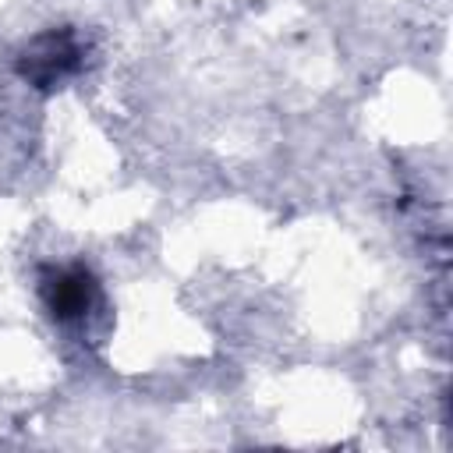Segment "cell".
<instances>
[{
  "instance_id": "1",
  "label": "cell",
  "mask_w": 453,
  "mask_h": 453,
  "mask_svg": "<svg viewBox=\"0 0 453 453\" xmlns=\"http://www.w3.org/2000/svg\"><path fill=\"white\" fill-rule=\"evenodd\" d=\"M96 301V283L92 276L81 269V265H71V269H57L46 283V304L57 319L71 322V319H81Z\"/></svg>"
},
{
  "instance_id": "2",
  "label": "cell",
  "mask_w": 453,
  "mask_h": 453,
  "mask_svg": "<svg viewBox=\"0 0 453 453\" xmlns=\"http://www.w3.org/2000/svg\"><path fill=\"white\" fill-rule=\"evenodd\" d=\"M78 64V46L71 35H42L35 39V46L25 53V78H32L35 85H53L57 78H64L71 67Z\"/></svg>"
}]
</instances>
